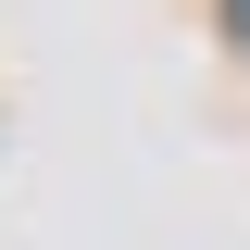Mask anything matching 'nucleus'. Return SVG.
<instances>
[{"label": "nucleus", "instance_id": "obj_1", "mask_svg": "<svg viewBox=\"0 0 250 250\" xmlns=\"http://www.w3.org/2000/svg\"><path fill=\"white\" fill-rule=\"evenodd\" d=\"M225 13H238V38H250V0H225Z\"/></svg>", "mask_w": 250, "mask_h": 250}]
</instances>
